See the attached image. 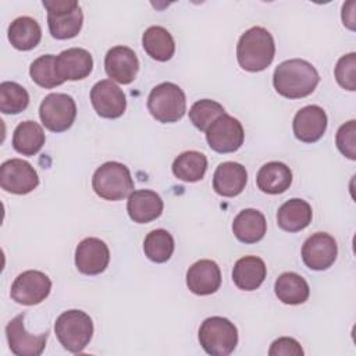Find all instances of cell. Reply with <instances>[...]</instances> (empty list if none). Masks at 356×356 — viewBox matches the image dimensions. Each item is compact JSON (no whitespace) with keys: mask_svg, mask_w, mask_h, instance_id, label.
Segmentation results:
<instances>
[{"mask_svg":"<svg viewBox=\"0 0 356 356\" xmlns=\"http://www.w3.org/2000/svg\"><path fill=\"white\" fill-rule=\"evenodd\" d=\"M110 261V250L99 238H85L75 249V266L78 271L86 275L103 273Z\"/></svg>","mask_w":356,"mask_h":356,"instance_id":"9a60e30c","label":"cell"},{"mask_svg":"<svg viewBox=\"0 0 356 356\" xmlns=\"http://www.w3.org/2000/svg\"><path fill=\"white\" fill-rule=\"evenodd\" d=\"M199 342L211 356H228L238 345V330L228 318L213 316L202 323Z\"/></svg>","mask_w":356,"mask_h":356,"instance_id":"52a82bcc","label":"cell"},{"mask_svg":"<svg viewBox=\"0 0 356 356\" xmlns=\"http://www.w3.org/2000/svg\"><path fill=\"white\" fill-rule=\"evenodd\" d=\"M313 218L312 206L303 199H289L277 211L278 227L288 232L305 229Z\"/></svg>","mask_w":356,"mask_h":356,"instance_id":"603a6c76","label":"cell"},{"mask_svg":"<svg viewBox=\"0 0 356 356\" xmlns=\"http://www.w3.org/2000/svg\"><path fill=\"white\" fill-rule=\"evenodd\" d=\"M47 10V25L53 38L65 40L75 38L82 28L83 14L75 0H43Z\"/></svg>","mask_w":356,"mask_h":356,"instance_id":"8992f818","label":"cell"},{"mask_svg":"<svg viewBox=\"0 0 356 356\" xmlns=\"http://www.w3.org/2000/svg\"><path fill=\"white\" fill-rule=\"evenodd\" d=\"M267 274L264 261L257 256L241 257L232 270V281L242 291L257 289Z\"/></svg>","mask_w":356,"mask_h":356,"instance_id":"cb8c5ba5","label":"cell"},{"mask_svg":"<svg viewBox=\"0 0 356 356\" xmlns=\"http://www.w3.org/2000/svg\"><path fill=\"white\" fill-rule=\"evenodd\" d=\"M267 231L266 217L256 209L239 211L232 222V232L243 243H256L261 241Z\"/></svg>","mask_w":356,"mask_h":356,"instance_id":"7402d4cb","label":"cell"},{"mask_svg":"<svg viewBox=\"0 0 356 356\" xmlns=\"http://www.w3.org/2000/svg\"><path fill=\"white\" fill-rule=\"evenodd\" d=\"M186 285L195 295L214 293L221 285V271L216 261L203 259L193 263L186 271Z\"/></svg>","mask_w":356,"mask_h":356,"instance_id":"d6986e66","label":"cell"},{"mask_svg":"<svg viewBox=\"0 0 356 356\" xmlns=\"http://www.w3.org/2000/svg\"><path fill=\"white\" fill-rule=\"evenodd\" d=\"M174 238L165 229L150 231L143 241V252L154 263H165L174 253Z\"/></svg>","mask_w":356,"mask_h":356,"instance_id":"4dcf8cb0","label":"cell"},{"mask_svg":"<svg viewBox=\"0 0 356 356\" xmlns=\"http://www.w3.org/2000/svg\"><path fill=\"white\" fill-rule=\"evenodd\" d=\"M224 113L225 110L220 103L210 99H202L192 104L189 110V120L197 129L206 132L214 120H217Z\"/></svg>","mask_w":356,"mask_h":356,"instance_id":"836d02e7","label":"cell"},{"mask_svg":"<svg viewBox=\"0 0 356 356\" xmlns=\"http://www.w3.org/2000/svg\"><path fill=\"white\" fill-rule=\"evenodd\" d=\"M355 1H348L342 7V21L343 25H346L350 31L355 29Z\"/></svg>","mask_w":356,"mask_h":356,"instance_id":"74e56055","label":"cell"},{"mask_svg":"<svg viewBox=\"0 0 356 356\" xmlns=\"http://www.w3.org/2000/svg\"><path fill=\"white\" fill-rule=\"evenodd\" d=\"M92 54L81 47L67 49L56 57V71L63 82L83 79L92 72Z\"/></svg>","mask_w":356,"mask_h":356,"instance_id":"ac0fdd59","label":"cell"},{"mask_svg":"<svg viewBox=\"0 0 356 356\" xmlns=\"http://www.w3.org/2000/svg\"><path fill=\"white\" fill-rule=\"evenodd\" d=\"M51 291L50 278L38 270L21 273L11 285V298L19 305L33 306L43 302Z\"/></svg>","mask_w":356,"mask_h":356,"instance_id":"30bf717a","label":"cell"},{"mask_svg":"<svg viewBox=\"0 0 356 356\" xmlns=\"http://www.w3.org/2000/svg\"><path fill=\"white\" fill-rule=\"evenodd\" d=\"M270 356H302L303 349L299 345V342L293 338L289 337H281L275 339L270 349H268Z\"/></svg>","mask_w":356,"mask_h":356,"instance_id":"8d00e7d4","label":"cell"},{"mask_svg":"<svg viewBox=\"0 0 356 356\" xmlns=\"http://www.w3.org/2000/svg\"><path fill=\"white\" fill-rule=\"evenodd\" d=\"M29 104L28 92L17 82L0 83V111L4 114H19Z\"/></svg>","mask_w":356,"mask_h":356,"instance_id":"1f68e13d","label":"cell"},{"mask_svg":"<svg viewBox=\"0 0 356 356\" xmlns=\"http://www.w3.org/2000/svg\"><path fill=\"white\" fill-rule=\"evenodd\" d=\"M338 254L335 239L327 232H316L309 236L302 246V260L316 271L327 270L334 264Z\"/></svg>","mask_w":356,"mask_h":356,"instance_id":"4fadbf2b","label":"cell"},{"mask_svg":"<svg viewBox=\"0 0 356 356\" xmlns=\"http://www.w3.org/2000/svg\"><path fill=\"white\" fill-rule=\"evenodd\" d=\"M355 71H356V54L349 53L342 56L337 65H335V79L346 90L353 92L356 89V79H355Z\"/></svg>","mask_w":356,"mask_h":356,"instance_id":"e575fe53","label":"cell"},{"mask_svg":"<svg viewBox=\"0 0 356 356\" xmlns=\"http://www.w3.org/2000/svg\"><path fill=\"white\" fill-rule=\"evenodd\" d=\"M245 139L242 124L224 113L206 129V140L217 153L236 152Z\"/></svg>","mask_w":356,"mask_h":356,"instance_id":"9c48e42d","label":"cell"},{"mask_svg":"<svg viewBox=\"0 0 356 356\" xmlns=\"http://www.w3.org/2000/svg\"><path fill=\"white\" fill-rule=\"evenodd\" d=\"M24 317V313L15 316L6 327L10 350L17 356H39L46 348L49 332L46 331L39 335L29 334L25 330Z\"/></svg>","mask_w":356,"mask_h":356,"instance_id":"7c38bea8","label":"cell"},{"mask_svg":"<svg viewBox=\"0 0 356 356\" xmlns=\"http://www.w3.org/2000/svg\"><path fill=\"white\" fill-rule=\"evenodd\" d=\"M320 82L317 70L306 60L292 58L282 61L274 70L273 85L286 99H302L313 93Z\"/></svg>","mask_w":356,"mask_h":356,"instance_id":"6da1fadb","label":"cell"},{"mask_svg":"<svg viewBox=\"0 0 356 356\" xmlns=\"http://www.w3.org/2000/svg\"><path fill=\"white\" fill-rule=\"evenodd\" d=\"M338 150L349 160L356 159V121L350 120L339 127L335 136Z\"/></svg>","mask_w":356,"mask_h":356,"instance_id":"d590c367","label":"cell"},{"mask_svg":"<svg viewBox=\"0 0 356 356\" xmlns=\"http://www.w3.org/2000/svg\"><path fill=\"white\" fill-rule=\"evenodd\" d=\"M275 44L271 33L263 26L248 29L238 40L236 58L245 71L259 72L274 60Z\"/></svg>","mask_w":356,"mask_h":356,"instance_id":"7a4b0ae2","label":"cell"},{"mask_svg":"<svg viewBox=\"0 0 356 356\" xmlns=\"http://www.w3.org/2000/svg\"><path fill=\"white\" fill-rule=\"evenodd\" d=\"M54 332L58 342L71 353H81L93 337V323L89 314L82 310H67L54 323Z\"/></svg>","mask_w":356,"mask_h":356,"instance_id":"3957f363","label":"cell"},{"mask_svg":"<svg viewBox=\"0 0 356 356\" xmlns=\"http://www.w3.org/2000/svg\"><path fill=\"white\" fill-rule=\"evenodd\" d=\"M147 110L159 122H177L186 111L185 93L172 82L159 83L149 93Z\"/></svg>","mask_w":356,"mask_h":356,"instance_id":"5b68a950","label":"cell"},{"mask_svg":"<svg viewBox=\"0 0 356 356\" xmlns=\"http://www.w3.org/2000/svg\"><path fill=\"white\" fill-rule=\"evenodd\" d=\"M256 182L261 192L268 195H278L291 186L292 171L286 164L281 161H270L260 167L256 175Z\"/></svg>","mask_w":356,"mask_h":356,"instance_id":"d4e9b609","label":"cell"},{"mask_svg":"<svg viewBox=\"0 0 356 356\" xmlns=\"http://www.w3.org/2000/svg\"><path fill=\"white\" fill-rule=\"evenodd\" d=\"M104 68L111 81L128 85L136 78L139 60L131 47L114 46L104 57Z\"/></svg>","mask_w":356,"mask_h":356,"instance_id":"2e32d148","label":"cell"},{"mask_svg":"<svg viewBox=\"0 0 356 356\" xmlns=\"http://www.w3.org/2000/svg\"><path fill=\"white\" fill-rule=\"evenodd\" d=\"M207 170V157L196 150L181 153L172 163V174L184 182L200 181Z\"/></svg>","mask_w":356,"mask_h":356,"instance_id":"f546056e","label":"cell"},{"mask_svg":"<svg viewBox=\"0 0 356 356\" xmlns=\"http://www.w3.org/2000/svg\"><path fill=\"white\" fill-rule=\"evenodd\" d=\"M92 188L102 199L117 202L125 199L134 192V179L125 164L107 161L95 171Z\"/></svg>","mask_w":356,"mask_h":356,"instance_id":"277c9868","label":"cell"},{"mask_svg":"<svg viewBox=\"0 0 356 356\" xmlns=\"http://www.w3.org/2000/svg\"><path fill=\"white\" fill-rule=\"evenodd\" d=\"M90 102L100 117L110 120L121 117L127 108L125 93L111 79H103L93 85Z\"/></svg>","mask_w":356,"mask_h":356,"instance_id":"5bb4252c","label":"cell"},{"mask_svg":"<svg viewBox=\"0 0 356 356\" xmlns=\"http://www.w3.org/2000/svg\"><path fill=\"white\" fill-rule=\"evenodd\" d=\"M39 177L36 170L25 160L11 159L0 167V186L6 192L26 195L36 189Z\"/></svg>","mask_w":356,"mask_h":356,"instance_id":"8fae6325","label":"cell"},{"mask_svg":"<svg viewBox=\"0 0 356 356\" xmlns=\"http://www.w3.org/2000/svg\"><path fill=\"white\" fill-rule=\"evenodd\" d=\"M145 51L156 61H168L175 53V42L171 33L159 25L149 26L142 36Z\"/></svg>","mask_w":356,"mask_h":356,"instance_id":"f1b7e54d","label":"cell"},{"mask_svg":"<svg viewBox=\"0 0 356 356\" xmlns=\"http://www.w3.org/2000/svg\"><path fill=\"white\" fill-rule=\"evenodd\" d=\"M8 40L17 50H32L42 39V29L36 19L18 17L8 26Z\"/></svg>","mask_w":356,"mask_h":356,"instance_id":"484cf974","label":"cell"},{"mask_svg":"<svg viewBox=\"0 0 356 356\" xmlns=\"http://www.w3.org/2000/svg\"><path fill=\"white\" fill-rule=\"evenodd\" d=\"M29 75L35 83L46 89H51L64 83L57 75L56 57L53 54H44L33 60L29 67Z\"/></svg>","mask_w":356,"mask_h":356,"instance_id":"d6a6232c","label":"cell"},{"mask_svg":"<svg viewBox=\"0 0 356 356\" xmlns=\"http://www.w3.org/2000/svg\"><path fill=\"white\" fill-rule=\"evenodd\" d=\"M39 117L49 131L64 132L75 121L76 104L70 95L50 93L40 103Z\"/></svg>","mask_w":356,"mask_h":356,"instance_id":"ba28073f","label":"cell"},{"mask_svg":"<svg viewBox=\"0 0 356 356\" xmlns=\"http://www.w3.org/2000/svg\"><path fill=\"white\" fill-rule=\"evenodd\" d=\"M292 128L296 139L305 143H314L327 129V114L320 106H306L295 114Z\"/></svg>","mask_w":356,"mask_h":356,"instance_id":"e0dca14e","label":"cell"},{"mask_svg":"<svg viewBox=\"0 0 356 356\" xmlns=\"http://www.w3.org/2000/svg\"><path fill=\"white\" fill-rule=\"evenodd\" d=\"M248 182L246 168L235 161H224L218 164L213 175V189L224 197L238 196Z\"/></svg>","mask_w":356,"mask_h":356,"instance_id":"44dd1931","label":"cell"},{"mask_svg":"<svg viewBox=\"0 0 356 356\" xmlns=\"http://www.w3.org/2000/svg\"><path fill=\"white\" fill-rule=\"evenodd\" d=\"M277 298L285 305H300L309 299L310 288L306 280L296 273H282L274 284Z\"/></svg>","mask_w":356,"mask_h":356,"instance_id":"83f0119b","label":"cell"},{"mask_svg":"<svg viewBox=\"0 0 356 356\" xmlns=\"http://www.w3.org/2000/svg\"><path fill=\"white\" fill-rule=\"evenodd\" d=\"M163 199L150 189L134 191L128 196L127 211L129 218L138 224H146L159 218L163 213Z\"/></svg>","mask_w":356,"mask_h":356,"instance_id":"ffe728a7","label":"cell"},{"mask_svg":"<svg viewBox=\"0 0 356 356\" xmlns=\"http://www.w3.org/2000/svg\"><path fill=\"white\" fill-rule=\"evenodd\" d=\"M44 140L43 128L31 120L19 122L13 134V147L22 156H35L43 147Z\"/></svg>","mask_w":356,"mask_h":356,"instance_id":"4316f807","label":"cell"}]
</instances>
